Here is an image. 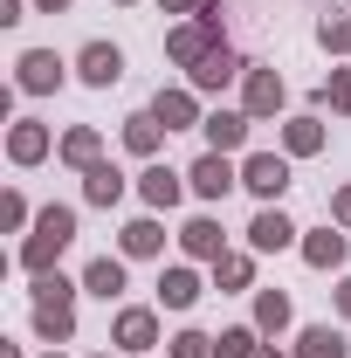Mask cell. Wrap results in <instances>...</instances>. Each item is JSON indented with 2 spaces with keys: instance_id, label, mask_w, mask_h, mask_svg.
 Returning <instances> with one entry per match:
<instances>
[{
  "instance_id": "603a6c76",
  "label": "cell",
  "mask_w": 351,
  "mask_h": 358,
  "mask_svg": "<svg viewBox=\"0 0 351 358\" xmlns=\"http://www.w3.org/2000/svg\"><path fill=\"white\" fill-rule=\"evenodd\" d=\"M117 248H124L131 262H145V255H159V248H166V227L152 221V214H138V221L124 227V234H117Z\"/></svg>"
},
{
  "instance_id": "30bf717a",
  "label": "cell",
  "mask_w": 351,
  "mask_h": 358,
  "mask_svg": "<svg viewBox=\"0 0 351 358\" xmlns=\"http://www.w3.org/2000/svg\"><path fill=\"white\" fill-rule=\"evenodd\" d=\"M282 96H289V90H282V76H275V69H248V76H241V110H248L255 124L282 110Z\"/></svg>"
},
{
  "instance_id": "7402d4cb",
  "label": "cell",
  "mask_w": 351,
  "mask_h": 358,
  "mask_svg": "<svg viewBox=\"0 0 351 358\" xmlns=\"http://www.w3.org/2000/svg\"><path fill=\"white\" fill-rule=\"evenodd\" d=\"M83 200H89V207H117V200H124V173H117L110 159L89 166V173H83Z\"/></svg>"
},
{
  "instance_id": "ac0fdd59",
  "label": "cell",
  "mask_w": 351,
  "mask_h": 358,
  "mask_svg": "<svg viewBox=\"0 0 351 358\" xmlns=\"http://www.w3.org/2000/svg\"><path fill=\"white\" fill-rule=\"evenodd\" d=\"M200 303V275L179 262V268H159V310H193Z\"/></svg>"
},
{
  "instance_id": "7a4b0ae2",
  "label": "cell",
  "mask_w": 351,
  "mask_h": 358,
  "mask_svg": "<svg viewBox=\"0 0 351 358\" xmlns=\"http://www.w3.org/2000/svg\"><path fill=\"white\" fill-rule=\"evenodd\" d=\"M69 241H76V207H42V214H35V234L21 241V268H28V275H48Z\"/></svg>"
},
{
  "instance_id": "9c48e42d",
  "label": "cell",
  "mask_w": 351,
  "mask_h": 358,
  "mask_svg": "<svg viewBox=\"0 0 351 358\" xmlns=\"http://www.w3.org/2000/svg\"><path fill=\"white\" fill-rule=\"evenodd\" d=\"M76 76H83L89 90H110V83H124V48H117V42H89L83 55H76Z\"/></svg>"
},
{
  "instance_id": "484cf974",
  "label": "cell",
  "mask_w": 351,
  "mask_h": 358,
  "mask_svg": "<svg viewBox=\"0 0 351 358\" xmlns=\"http://www.w3.org/2000/svg\"><path fill=\"white\" fill-rule=\"evenodd\" d=\"M282 152H289V159L324 152V124H317V117H289V124H282Z\"/></svg>"
},
{
  "instance_id": "9a60e30c",
  "label": "cell",
  "mask_w": 351,
  "mask_h": 358,
  "mask_svg": "<svg viewBox=\"0 0 351 358\" xmlns=\"http://www.w3.org/2000/svg\"><path fill=\"white\" fill-rule=\"evenodd\" d=\"M248 124H255L248 110H207V124H200L207 131V152H241L248 145Z\"/></svg>"
},
{
  "instance_id": "f546056e",
  "label": "cell",
  "mask_w": 351,
  "mask_h": 358,
  "mask_svg": "<svg viewBox=\"0 0 351 358\" xmlns=\"http://www.w3.org/2000/svg\"><path fill=\"white\" fill-rule=\"evenodd\" d=\"M317 42H324V55H351V14H324Z\"/></svg>"
},
{
  "instance_id": "8fae6325",
  "label": "cell",
  "mask_w": 351,
  "mask_h": 358,
  "mask_svg": "<svg viewBox=\"0 0 351 358\" xmlns=\"http://www.w3.org/2000/svg\"><path fill=\"white\" fill-rule=\"evenodd\" d=\"M289 241H296V221H289L282 207H262V214L248 221V248H255V255H282Z\"/></svg>"
},
{
  "instance_id": "d590c367",
  "label": "cell",
  "mask_w": 351,
  "mask_h": 358,
  "mask_svg": "<svg viewBox=\"0 0 351 358\" xmlns=\"http://www.w3.org/2000/svg\"><path fill=\"white\" fill-rule=\"evenodd\" d=\"M35 7H42V14H69L76 0H35Z\"/></svg>"
},
{
  "instance_id": "1f68e13d",
  "label": "cell",
  "mask_w": 351,
  "mask_h": 358,
  "mask_svg": "<svg viewBox=\"0 0 351 358\" xmlns=\"http://www.w3.org/2000/svg\"><path fill=\"white\" fill-rule=\"evenodd\" d=\"M0 221H7V227H28V200H21V193H7V200H0Z\"/></svg>"
},
{
  "instance_id": "3957f363",
  "label": "cell",
  "mask_w": 351,
  "mask_h": 358,
  "mask_svg": "<svg viewBox=\"0 0 351 358\" xmlns=\"http://www.w3.org/2000/svg\"><path fill=\"white\" fill-rule=\"evenodd\" d=\"M214 48H220V0H207V14L179 21L173 35H166V55H173V62H186V69H200Z\"/></svg>"
},
{
  "instance_id": "ffe728a7",
  "label": "cell",
  "mask_w": 351,
  "mask_h": 358,
  "mask_svg": "<svg viewBox=\"0 0 351 358\" xmlns=\"http://www.w3.org/2000/svg\"><path fill=\"white\" fill-rule=\"evenodd\" d=\"M159 145H166V124H159L152 110H131V117H124V152H131V159H159Z\"/></svg>"
},
{
  "instance_id": "f1b7e54d",
  "label": "cell",
  "mask_w": 351,
  "mask_h": 358,
  "mask_svg": "<svg viewBox=\"0 0 351 358\" xmlns=\"http://www.w3.org/2000/svg\"><path fill=\"white\" fill-rule=\"evenodd\" d=\"M317 103L338 110V117H351V69H331V76L317 83Z\"/></svg>"
},
{
  "instance_id": "4fadbf2b",
  "label": "cell",
  "mask_w": 351,
  "mask_h": 358,
  "mask_svg": "<svg viewBox=\"0 0 351 358\" xmlns=\"http://www.w3.org/2000/svg\"><path fill=\"white\" fill-rule=\"evenodd\" d=\"M152 117H159L166 131H186V124H207V117H200V90H159V96H152Z\"/></svg>"
},
{
  "instance_id": "4dcf8cb0",
  "label": "cell",
  "mask_w": 351,
  "mask_h": 358,
  "mask_svg": "<svg viewBox=\"0 0 351 358\" xmlns=\"http://www.w3.org/2000/svg\"><path fill=\"white\" fill-rule=\"evenodd\" d=\"M173 358H220V345L207 338V331H179V338H173Z\"/></svg>"
},
{
  "instance_id": "d4e9b609",
  "label": "cell",
  "mask_w": 351,
  "mask_h": 358,
  "mask_svg": "<svg viewBox=\"0 0 351 358\" xmlns=\"http://www.w3.org/2000/svg\"><path fill=\"white\" fill-rule=\"evenodd\" d=\"M255 331L262 338H282L289 331V296L282 289H255Z\"/></svg>"
},
{
  "instance_id": "44dd1931",
  "label": "cell",
  "mask_w": 351,
  "mask_h": 358,
  "mask_svg": "<svg viewBox=\"0 0 351 358\" xmlns=\"http://www.w3.org/2000/svg\"><path fill=\"white\" fill-rule=\"evenodd\" d=\"M83 289L103 296V303H117V296H124V255H96V262L83 268Z\"/></svg>"
},
{
  "instance_id": "ab89813d",
  "label": "cell",
  "mask_w": 351,
  "mask_h": 358,
  "mask_svg": "<svg viewBox=\"0 0 351 358\" xmlns=\"http://www.w3.org/2000/svg\"><path fill=\"white\" fill-rule=\"evenodd\" d=\"M103 358H110V352H103Z\"/></svg>"
},
{
  "instance_id": "83f0119b",
  "label": "cell",
  "mask_w": 351,
  "mask_h": 358,
  "mask_svg": "<svg viewBox=\"0 0 351 358\" xmlns=\"http://www.w3.org/2000/svg\"><path fill=\"white\" fill-rule=\"evenodd\" d=\"M296 358H345V338L331 324H310L303 338H296Z\"/></svg>"
},
{
  "instance_id": "277c9868",
  "label": "cell",
  "mask_w": 351,
  "mask_h": 358,
  "mask_svg": "<svg viewBox=\"0 0 351 358\" xmlns=\"http://www.w3.org/2000/svg\"><path fill=\"white\" fill-rule=\"evenodd\" d=\"M241 186H248L262 207H275V200L289 193V152H248V159H241Z\"/></svg>"
},
{
  "instance_id": "8992f818",
  "label": "cell",
  "mask_w": 351,
  "mask_h": 358,
  "mask_svg": "<svg viewBox=\"0 0 351 358\" xmlns=\"http://www.w3.org/2000/svg\"><path fill=\"white\" fill-rule=\"evenodd\" d=\"M138 193H145V207H152V214H173L179 200H186V173L159 166V159H145V173H138Z\"/></svg>"
},
{
  "instance_id": "2e32d148",
  "label": "cell",
  "mask_w": 351,
  "mask_h": 358,
  "mask_svg": "<svg viewBox=\"0 0 351 358\" xmlns=\"http://www.w3.org/2000/svg\"><path fill=\"white\" fill-rule=\"evenodd\" d=\"M55 159H62V166H76V173H89V166H103V131H96V124H76V131H62V145H55Z\"/></svg>"
},
{
  "instance_id": "5b68a950",
  "label": "cell",
  "mask_w": 351,
  "mask_h": 358,
  "mask_svg": "<svg viewBox=\"0 0 351 358\" xmlns=\"http://www.w3.org/2000/svg\"><path fill=\"white\" fill-rule=\"evenodd\" d=\"M110 345H117V352H131V358H145L152 345H159V310L124 303V310H117V324H110Z\"/></svg>"
},
{
  "instance_id": "8d00e7d4",
  "label": "cell",
  "mask_w": 351,
  "mask_h": 358,
  "mask_svg": "<svg viewBox=\"0 0 351 358\" xmlns=\"http://www.w3.org/2000/svg\"><path fill=\"white\" fill-rule=\"evenodd\" d=\"M0 358H21V352H14V345H0Z\"/></svg>"
},
{
  "instance_id": "52a82bcc",
  "label": "cell",
  "mask_w": 351,
  "mask_h": 358,
  "mask_svg": "<svg viewBox=\"0 0 351 358\" xmlns=\"http://www.w3.org/2000/svg\"><path fill=\"white\" fill-rule=\"evenodd\" d=\"M62 76H69V69H62V55H55V48H28V55L14 62V83L28 90V96H48V90H62Z\"/></svg>"
},
{
  "instance_id": "836d02e7",
  "label": "cell",
  "mask_w": 351,
  "mask_h": 358,
  "mask_svg": "<svg viewBox=\"0 0 351 358\" xmlns=\"http://www.w3.org/2000/svg\"><path fill=\"white\" fill-rule=\"evenodd\" d=\"M166 14H207V0H159Z\"/></svg>"
},
{
  "instance_id": "74e56055",
  "label": "cell",
  "mask_w": 351,
  "mask_h": 358,
  "mask_svg": "<svg viewBox=\"0 0 351 358\" xmlns=\"http://www.w3.org/2000/svg\"><path fill=\"white\" fill-rule=\"evenodd\" d=\"M48 358H69V352H62V345H55V352H48Z\"/></svg>"
},
{
  "instance_id": "e0dca14e",
  "label": "cell",
  "mask_w": 351,
  "mask_h": 358,
  "mask_svg": "<svg viewBox=\"0 0 351 358\" xmlns=\"http://www.w3.org/2000/svg\"><path fill=\"white\" fill-rule=\"evenodd\" d=\"M186 76H193V90H227V83H234V76H248V62H241V55H234V48L220 42L214 55H207V62H200V69H186Z\"/></svg>"
},
{
  "instance_id": "5bb4252c",
  "label": "cell",
  "mask_w": 351,
  "mask_h": 358,
  "mask_svg": "<svg viewBox=\"0 0 351 358\" xmlns=\"http://www.w3.org/2000/svg\"><path fill=\"white\" fill-rule=\"evenodd\" d=\"M296 248H303V262H310V268H345V255H351L345 227H310Z\"/></svg>"
},
{
  "instance_id": "d6a6232c",
  "label": "cell",
  "mask_w": 351,
  "mask_h": 358,
  "mask_svg": "<svg viewBox=\"0 0 351 358\" xmlns=\"http://www.w3.org/2000/svg\"><path fill=\"white\" fill-rule=\"evenodd\" d=\"M331 221H338V227H351V179L338 186V193H331Z\"/></svg>"
},
{
  "instance_id": "d6986e66",
  "label": "cell",
  "mask_w": 351,
  "mask_h": 358,
  "mask_svg": "<svg viewBox=\"0 0 351 358\" xmlns=\"http://www.w3.org/2000/svg\"><path fill=\"white\" fill-rule=\"evenodd\" d=\"M7 159H14V166H42V159H48V124L21 117V124L7 131Z\"/></svg>"
},
{
  "instance_id": "e575fe53",
  "label": "cell",
  "mask_w": 351,
  "mask_h": 358,
  "mask_svg": "<svg viewBox=\"0 0 351 358\" xmlns=\"http://www.w3.org/2000/svg\"><path fill=\"white\" fill-rule=\"evenodd\" d=\"M338 317H345V324H351V275H345V282H338Z\"/></svg>"
},
{
  "instance_id": "4316f807",
  "label": "cell",
  "mask_w": 351,
  "mask_h": 358,
  "mask_svg": "<svg viewBox=\"0 0 351 358\" xmlns=\"http://www.w3.org/2000/svg\"><path fill=\"white\" fill-rule=\"evenodd\" d=\"M255 282V255H220L214 262V289L220 296H234V289H248Z\"/></svg>"
},
{
  "instance_id": "7c38bea8",
  "label": "cell",
  "mask_w": 351,
  "mask_h": 358,
  "mask_svg": "<svg viewBox=\"0 0 351 358\" xmlns=\"http://www.w3.org/2000/svg\"><path fill=\"white\" fill-rule=\"evenodd\" d=\"M179 248H186L193 262H220V255H227V234H220L214 214H193V221L179 227Z\"/></svg>"
},
{
  "instance_id": "ba28073f",
  "label": "cell",
  "mask_w": 351,
  "mask_h": 358,
  "mask_svg": "<svg viewBox=\"0 0 351 358\" xmlns=\"http://www.w3.org/2000/svg\"><path fill=\"white\" fill-rule=\"evenodd\" d=\"M186 186H193L200 200H227V193L241 186V173L227 166V152H207V159H193V166H186Z\"/></svg>"
},
{
  "instance_id": "6da1fadb",
  "label": "cell",
  "mask_w": 351,
  "mask_h": 358,
  "mask_svg": "<svg viewBox=\"0 0 351 358\" xmlns=\"http://www.w3.org/2000/svg\"><path fill=\"white\" fill-rule=\"evenodd\" d=\"M28 296H35V331H42L48 345H69L76 338V282L48 268V275H35Z\"/></svg>"
},
{
  "instance_id": "cb8c5ba5",
  "label": "cell",
  "mask_w": 351,
  "mask_h": 358,
  "mask_svg": "<svg viewBox=\"0 0 351 358\" xmlns=\"http://www.w3.org/2000/svg\"><path fill=\"white\" fill-rule=\"evenodd\" d=\"M214 345H220V358H275V345H262V331H255V324H234V331H220Z\"/></svg>"
},
{
  "instance_id": "f35d334b",
  "label": "cell",
  "mask_w": 351,
  "mask_h": 358,
  "mask_svg": "<svg viewBox=\"0 0 351 358\" xmlns=\"http://www.w3.org/2000/svg\"><path fill=\"white\" fill-rule=\"evenodd\" d=\"M117 7H138V0H117Z\"/></svg>"
}]
</instances>
